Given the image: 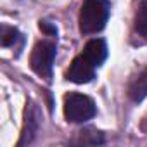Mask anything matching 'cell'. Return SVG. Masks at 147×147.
I'll use <instances>...</instances> for the list:
<instances>
[{
  "label": "cell",
  "mask_w": 147,
  "mask_h": 147,
  "mask_svg": "<svg viewBox=\"0 0 147 147\" xmlns=\"http://www.w3.org/2000/svg\"><path fill=\"white\" fill-rule=\"evenodd\" d=\"M94 76H95V66L83 54L73 59V62L69 64V69L66 73V78L73 83H78V85L90 83L94 80Z\"/></svg>",
  "instance_id": "4"
},
{
  "label": "cell",
  "mask_w": 147,
  "mask_h": 147,
  "mask_svg": "<svg viewBox=\"0 0 147 147\" xmlns=\"http://www.w3.org/2000/svg\"><path fill=\"white\" fill-rule=\"evenodd\" d=\"M80 133H82L80 135V142H83V144H102V140H104L100 131H97L94 128H87V130H83Z\"/></svg>",
  "instance_id": "10"
},
{
  "label": "cell",
  "mask_w": 147,
  "mask_h": 147,
  "mask_svg": "<svg viewBox=\"0 0 147 147\" xmlns=\"http://www.w3.org/2000/svg\"><path fill=\"white\" fill-rule=\"evenodd\" d=\"M38 128H40V111H38L36 104L33 100H30L26 104V109H24V123H23V131H21V138L18 142V147L30 144L35 138Z\"/></svg>",
  "instance_id": "5"
},
{
  "label": "cell",
  "mask_w": 147,
  "mask_h": 147,
  "mask_svg": "<svg viewBox=\"0 0 147 147\" xmlns=\"http://www.w3.org/2000/svg\"><path fill=\"white\" fill-rule=\"evenodd\" d=\"M16 43H23V36L16 28L2 26V45L4 47H16Z\"/></svg>",
  "instance_id": "9"
},
{
  "label": "cell",
  "mask_w": 147,
  "mask_h": 147,
  "mask_svg": "<svg viewBox=\"0 0 147 147\" xmlns=\"http://www.w3.org/2000/svg\"><path fill=\"white\" fill-rule=\"evenodd\" d=\"M83 55L97 67V66H100L104 61H106V57H107V45H106V42L102 40V38H94V40H90L87 45H85V49H83Z\"/></svg>",
  "instance_id": "6"
},
{
  "label": "cell",
  "mask_w": 147,
  "mask_h": 147,
  "mask_svg": "<svg viewBox=\"0 0 147 147\" xmlns=\"http://www.w3.org/2000/svg\"><path fill=\"white\" fill-rule=\"evenodd\" d=\"M40 30H42V31H45V33H47V35H50V36H55V35H57V28H55L54 24L47 23V21H42V23H40Z\"/></svg>",
  "instance_id": "11"
},
{
  "label": "cell",
  "mask_w": 147,
  "mask_h": 147,
  "mask_svg": "<svg viewBox=\"0 0 147 147\" xmlns=\"http://www.w3.org/2000/svg\"><path fill=\"white\" fill-rule=\"evenodd\" d=\"M128 95L133 102H140L147 97V69H144L131 82V85L128 88Z\"/></svg>",
  "instance_id": "7"
},
{
  "label": "cell",
  "mask_w": 147,
  "mask_h": 147,
  "mask_svg": "<svg viewBox=\"0 0 147 147\" xmlns=\"http://www.w3.org/2000/svg\"><path fill=\"white\" fill-rule=\"evenodd\" d=\"M55 52H57L55 40H50V38L42 40V42H38L33 47L31 57H30V66H31V69L36 73L38 76H42L45 80H50Z\"/></svg>",
  "instance_id": "2"
},
{
  "label": "cell",
  "mask_w": 147,
  "mask_h": 147,
  "mask_svg": "<svg viewBox=\"0 0 147 147\" xmlns=\"http://www.w3.org/2000/svg\"><path fill=\"white\" fill-rule=\"evenodd\" d=\"M133 23H135V31L147 40V0H138Z\"/></svg>",
  "instance_id": "8"
},
{
  "label": "cell",
  "mask_w": 147,
  "mask_h": 147,
  "mask_svg": "<svg viewBox=\"0 0 147 147\" xmlns=\"http://www.w3.org/2000/svg\"><path fill=\"white\" fill-rule=\"evenodd\" d=\"M109 0H83L80 11V31L83 35H94L104 30L109 19Z\"/></svg>",
  "instance_id": "1"
},
{
  "label": "cell",
  "mask_w": 147,
  "mask_h": 147,
  "mask_svg": "<svg viewBox=\"0 0 147 147\" xmlns=\"http://www.w3.org/2000/svg\"><path fill=\"white\" fill-rule=\"evenodd\" d=\"M97 113L95 102L83 94H67L64 97V116L71 123H83Z\"/></svg>",
  "instance_id": "3"
}]
</instances>
